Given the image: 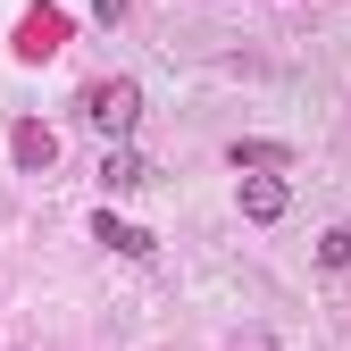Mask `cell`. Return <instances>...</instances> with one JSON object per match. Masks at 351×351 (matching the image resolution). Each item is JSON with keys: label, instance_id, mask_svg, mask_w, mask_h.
<instances>
[{"label": "cell", "instance_id": "obj_1", "mask_svg": "<svg viewBox=\"0 0 351 351\" xmlns=\"http://www.w3.org/2000/svg\"><path fill=\"white\" fill-rule=\"evenodd\" d=\"M134 117H143V84H134V75H109V84H84V125H93V134L125 143V134H134Z\"/></svg>", "mask_w": 351, "mask_h": 351}, {"label": "cell", "instance_id": "obj_2", "mask_svg": "<svg viewBox=\"0 0 351 351\" xmlns=\"http://www.w3.org/2000/svg\"><path fill=\"white\" fill-rule=\"evenodd\" d=\"M59 51H67V9L34 0L25 25H17V59H25V67H42V59H59Z\"/></svg>", "mask_w": 351, "mask_h": 351}, {"label": "cell", "instance_id": "obj_3", "mask_svg": "<svg viewBox=\"0 0 351 351\" xmlns=\"http://www.w3.org/2000/svg\"><path fill=\"white\" fill-rule=\"evenodd\" d=\"M285 209H293L285 176H276V167H243V217H251V226H276Z\"/></svg>", "mask_w": 351, "mask_h": 351}, {"label": "cell", "instance_id": "obj_4", "mask_svg": "<svg viewBox=\"0 0 351 351\" xmlns=\"http://www.w3.org/2000/svg\"><path fill=\"white\" fill-rule=\"evenodd\" d=\"M9 159H17L25 176H51V167H59V134H51L42 117H17V125H9Z\"/></svg>", "mask_w": 351, "mask_h": 351}, {"label": "cell", "instance_id": "obj_5", "mask_svg": "<svg viewBox=\"0 0 351 351\" xmlns=\"http://www.w3.org/2000/svg\"><path fill=\"white\" fill-rule=\"evenodd\" d=\"M143 184H151V159L125 151V143H109L101 151V193H143Z\"/></svg>", "mask_w": 351, "mask_h": 351}, {"label": "cell", "instance_id": "obj_6", "mask_svg": "<svg viewBox=\"0 0 351 351\" xmlns=\"http://www.w3.org/2000/svg\"><path fill=\"white\" fill-rule=\"evenodd\" d=\"M93 243H109L117 259H151V251H159V234H143V226H125V217H109V209L93 217Z\"/></svg>", "mask_w": 351, "mask_h": 351}, {"label": "cell", "instance_id": "obj_7", "mask_svg": "<svg viewBox=\"0 0 351 351\" xmlns=\"http://www.w3.org/2000/svg\"><path fill=\"white\" fill-rule=\"evenodd\" d=\"M226 159H234V176H243V167H276V176L293 167V151H285V143H259V134H251V143H234Z\"/></svg>", "mask_w": 351, "mask_h": 351}, {"label": "cell", "instance_id": "obj_8", "mask_svg": "<svg viewBox=\"0 0 351 351\" xmlns=\"http://www.w3.org/2000/svg\"><path fill=\"white\" fill-rule=\"evenodd\" d=\"M318 268H351V226H326L318 234Z\"/></svg>", "mask_w": 351, "mask_h": 351}, {"label": "cell", "instance_id": "obj_9", "mask_svg": "<svg viewBox=\"0 0 351 351\" xmlns=\"http://www.w3.org/2000/svg\"><path fill=\"white\" fill-rule=\"evenodd\" d=\"M93 17H101V25H117V17H125V0H93Z\"/></svg>", "mask_w": 351, "mask_h": 351}, {"label": "cell", "instance_id": "obj_10", "mask_svg": "<svg viewBox=\"0 0 351 351\" xmlns=\"http://www.w3.org/2000/svg\"><path fill=\"white\" fill-rule=\"evenodd\" d=\"M234 351H243V343H234Z\"/></svg>", "mask_w": 351, "mask_h": 351}]
</instances>
